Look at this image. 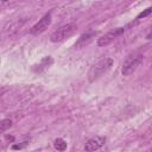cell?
Instances as JSON below:
<instances>
[{"instance_id": "cell-1", "label": "cell", "mask_w": 152, "mask_h": 152, "mask_svg": "<svg viewBox=\"0 0 152 152\" xmlns=\"http://www.w3.org/2000/svg\"><path fill=\"white\" fill-rule=\"evenodd\" d=\"M113 65V59L109 57H102L99 61H96L95 63L91 64V66L89 68L88 71V80L90 82L96 81L97 78H100L103 74H106Z\"/></svg>"}, {"instance_id": "cell-2", "label": "cell", "mask_w": 152, "mask_h": 152, "mask_svg": "<svg viewBox=\"0 0 152 152\" xmlns=\"http://www.w3.org/2000/svg\"><path fill=\"white\" fill-rule=\"evenodd\" d=\"M137 23H138V21H135V23H129V24H127V25H125V26H121V27H116V28L110 30V31L107 32L104 36H102V37H100V38L97 39V45H99V46H106V45L110 44L113 40H115L119 36H121L126 30H128L131 26H133V25L137 24Z\"/></svg>"}, {"instance_id": "cell-3", "label": "cell", "mask_w": 152, "mask_h": 152, "mask_svg": "<svg viewBox=\"0 0 152 152\" xmlns=\"http://www.w3.org/2000/svg\"><path fill=\"white\" fill-rule=\"evenodd\" d=\"M76 25L75 24H65V25H62L61 27H58L56 31L52 32V34L50 36V40L52 43H58V42H62L66 38H69L70 36H72L76 31Z\"/></svg>"}, {"instance_id": "cell-4", "label": "cell", "mask_w": 152, "mask_h": 152, "mask_svg": "<svg viewBox=\"0 0 152 152\" xmlns=\"http://www.w3.org/2000/svg\"><path fill=\"white\" fill-rule=\"evenodd\" d=\"M142 59H144V56L139 55V53H132V55L127 56L122 64V70H121L122 75L124 76L131 75L142 63Z\"/></svg>"}, {"instance_id": "cell-5", "label": "cell", "mask_w": 152, "mask_h": 152, "mask_svg": "<svg viewBox=\"0 0 152 152\" xmlns=\"http://www.w3.org/2000/svg\"><path fill=\"white\" fill-rule=\"evenodd\" d=\"M51 24V12L45 13L39 20L38 23H36L31 28H30V33L31 34H39L42 32H44Z\"/></svg>"}, {"instance_id": "cell-6", "label": "cell", "mask_w": 152, "mask_h": 152, "mask_svg": "<svg viewBox=\"0 0 152 152\" xmlns=\"http://www.w3.org/2000/svg\"><path fill=\"white\" fill-rule=\"evenodd\" d=\"M106 137H101V135H96L94 138H90L86 145H84V151L86 152H94L99 148H101L104 144H106Z\"/></svg>"}, {"instance_id": "cell-7", "label": "cell", "mask_w": 152, "mask_h": 152, "mask_svg": "<svg viewBox=\"0 0 152 152\" xmlns=\"http://www.w3.org/2000/svg\"><path fill=\"white\" fill-rule=\"evenodd\" d=\"M96 34H97V32H96V31H93V30H90V31H88V32H86V33L81 34V36H80V38L76 40V43H75V45H74V46H75V48H77V49L86 46L87 44H89V43L93 40V38H94Z\"/></svg>"}, {"instance_id": "cell-8", "label": "cell", "mask_w": 152, "mask_h": 152, "mask_svg": "<svg viewBox=\"0 0 152 152\" xmlns=\"http://www.w3.org/2000/svg\"><path fill=\"white\" fill-rule=\"evenodd\" d=\"M52 63H53V58H52L51 56H46V57H44V58L40 61L39 64L34 65L33 71H34V72H42V71H44L45 69H48Z\"/></svg>"}, {"instance_id": "cell-9", "label": "cell", "mask_w": 152, "mask_h": 152, "mask_svg": "<svg viewBox=\"0 0 152 152\" xmlns=\"http://www.w3.org/2000/svg\"><path fill=\"white\" fill-rule=\"evenodd\" d=\"M53 146H55V148H56L57 151H64V150L66 148V142H65L62 138H57V139H55V141H53Z\"/></svg>"}, {"instance_id": "cell-10", "label": "cell", "mask_w": 152, "mask_h": 152, "mask_svg": "<svg viewBox=\"0 0 152 152\" xmlns=\"http://www.w3.org/2000/svg\"><path fill=\"white\" fill-rule=\"evenodd\" d=\"M11 126H12V120H11V119H4V120H0V133L7 131Z\"/></svg>"}, {"instance_id": "cell-11", "label": "cell", "mask_w": 152, "mask_h": 152, "mask_svg": "<svg viewBox=\"0 0 152 152\" xmlns=\"http://www.w3.org/2000/svg\"><path fill=\"white\" fill-rule=\"evenodd\" d=\"M151 12H152V7H147L145 11H142L141 13H139V14H138V17H137L135 19H137V20H139V19H141V18H145V17H147Z\"/></svg>"}, {"instance_id": "cell-12", "label": "cell", "mask_w": 152, "mask_h": 152, "mask_svg": "<svg viewBox=\"0 0 152 152\" xmlns=\"http://www.w3.org/2000/svg\"><path fill=\"white\" fill-rule=\"evenodd\" d=\"M27 145H28V141H23V144H15V145H13L12 148L13 150H20V148H23V147H25Z\"/></svg>"}]
</instances>
